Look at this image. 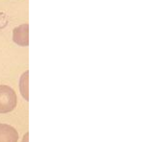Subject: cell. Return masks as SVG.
<instances>
[{
	"instance_id": "obj_5",
	"label": "cell",
	"mask_w": 155,
	"mask_h": 142,
	"mask_svg": "<svg viewBox=\"0 0 155 142\" xmlns=\"http://www.w3.org/2000/svg\"><path fill=\"white\" fill-rule=\"evenodd\" d=\"M28 133L25 134V135L23 136V139H22V142H28Z\"/></svg>"
},
{
	"instance_id": "obj_2",
	"label": "cell",
	"mask_w": 155,
	"mask_h": 142,
	"mask_svg": "<svg viewBox=\"0 0 155 142\" xmlns=\"http://www.w3.org/2000/svg\"><path fill=\"white\" fill-rule=\"evenodd\" d=\"M13 40L19 46L29 45V25L21 24L13 31Z\"/></svg>"
},
{
	"instance_id": "obj_3",
	"label": "cell",
	"mask_w": 155,
	"mask_h": 142,
	"mask_svg": "<svg viewBox=\"0 0 155 142\" xmlns=\"http://www.w3.org/2000/svg\"><path fill=\"white\" fill-rule=\"evenodd\" d=\"M18 134L14 127L0 123V142H18Z\"/></svg>"
},
{
	"instance_id": "obj_4",
	"label": "cell",
	"mask_w": 155,
	"mask_h": 142,
	"mask_svg": "<svg viewBox=\"0 0 155 142\" xmlns=\"http://www.w3.org/2000/svg\"><path fill=\"white\" fill-rule=\"evenodd\" d=\"M28 74L29 72L26 71L24 72L22 76L20 77V81H19V89L20 92L22 94V96L24 97L25 100H29L28 97Z\"/></svg>"
},
{
	"instance_id": "obj_1",
	"label": "cell",
	"mask_w": 155,
	"mask_h": 142,
	"mask_svg": "<svg viewBox=\"0 0 155 142\" xmlns=\"http://www.w3.org/2000/svg\"><path fill=\"white\" fill-rule=\"evenodd\" d=\"M18 98L15 90L9 86L0 85V113H8L15 109Z\"/></svg>"
}]
</instances>
